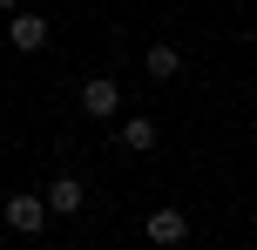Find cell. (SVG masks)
<instances>
[{
	"label": "cell",
	"mask_w": 257,
	"mask_h": 250,
	"mask_svg": "<svg viewBox=\"0 0 257 250\" xmlns=\"http://www.w3.org/2000/svg\"><path fill=\"white\" fill-rule=\"evenodd\" d=\"M0 223H7V230H21V237H41V230H48V210H41V196H7Z\"/></svg>",
	"instance_id": "1"
},
{
	"label": "cell",
	"mask_w": 257,
	"mask_h": 250,
	"mask_svg": "<svg viewBox=\"0 0 257 250\" xmlns=\"http://www.w3.org/2000/svg\"><path fill=\"white\" fill-rule=\"evenodd\" d=\"M0 14H14V0H0Z\"/></svg>",
	"instance_id": "8"
},
{
	"label": "cell",
	"mask_w": 257,
	"mask_h": 250,
	"mask_svg": "<svg viewBox=\"0 0 257 250\" xmlns=\"http://www.w3.org/2000/svg\"><path fill=\"white\" fill-rule=\"evenodd\" d=\"M142 68H149V81H169V75H176V68H183V54H176V48H163V41H156V48L142 54Z\"/></svg>",
	"instance_id": "6"
},
{
	"label": "cell",
	"mask_w": 257,
	"mask_h": 250,
	"mask_svg": "<svg viewBox=\"0 0 257 250\" xmlns=\"http://www.w3.org/2000/svg\"><path fill=\"white\" fill-rule=\"evenodd\" d=\"M41 210H48V216H75L81 210V183H75V176H54L48 196H41Z\"/></svg>",
	"instance_id": "3"
},
{
	"label": "cell",
	"mask_w": 257,
	"mask_h": 250,
	"mask_svg": "<svg viewBox=\"0 0 257 250\" xmlns=\"http://www.w3.org/2000/svg\"><path fill=\"white\" fill-rule=\"evenodd\" d=\"M7 41H14V48H21V54H34L41 41H48V21H41V14H14V27H7Z\"/></svg>",
	"instance_id": "5"
},
{
	"label": "cell",
	"mask_w": 257,
	"mask_h": 250,
	"mask_svg": "<svg viewBox=\"0 0 257 250\" xmlns=\"http://www.w3.org/2000/svg\"><path fill=\"white\" fill-rule=\"evenodd\" d=\"M122 108V88H115V75H95L88 88H81V115H95V122H108Z\"/></svg>",
	"instance_id": "2"
},
{
	"label": "cell",
	"mask_w": 257,
	"mask_h": 250,
	"mask_svg": "<svg viewBox=\"0 0 257 250\" xmlns=\"http://www.w3.org/2000/svg\"><path fill=\"white\" fill-rule=\"evenodd\" d=\"M122 149H136V156L156 149V122H149V115H128V122H122Z\"/></svg>",
	"instance_id": "7"
},
{
	"label": "cell",
	"mask_w": 257,
	"mask_h": 250,
	"mask_svg": "<svg viewBox=\"0 0 257 250\" xmlns=\"http://www.w3.org/2000/svg\"><path fill=\"white\" fill-rule=\"evenodd\" d=\"M142 230H149V243H183V237H190V216H183V210H156Z\"/></svg>",
	"instance_id": "4"
}]
</instances>
